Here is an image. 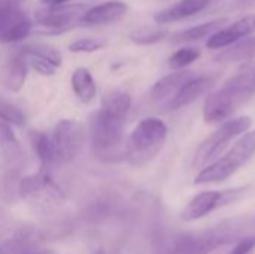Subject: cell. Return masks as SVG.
<instances>
[{
    "label": "cell",
    "mask_w": 255,
    "mask_h": 254,
    "mask_svg": "<svg viewBox=\"0 0 255 254\" xmlns=\"http://www.w3.org/2000/svg\"><path fill=\"white\" fill-rule=\"evenodd\" d=\"M167 126L163 120L148 117L140 120L126 142V160L131 166H143L163 148L167 139Z\"/></svg>",
    "instance_id": "cell-3"
},
{
    "label": "cell",
    "mask_w": 255,
    "mask_h": 254,
    "mask_svg": "<svg viewBox=\"0 0 255 254\" xmlns=\"http://www.w3.org/2000/svg\"><path fill=\"white\" fill-rule=\"evenodd\" d=\"M255 154V130H247L229 148V151L212 163L202 168L194 178V184H214L221 183L236 174Z\"/></svg>",
    "instance_id": "cell-4"
},
{
    "label": "cell",
    "mask_w": 255,
    "mask_h": 254,
    "mask_svg": "<svg viewBox=\"0 0 255 254\" xmlns=\"http://www.w3.org/2000/svg\"><path fill=\"white\" fill-rule=\"evenodd\" d=\"M227 21H229V18L223 16V18L211 19L208 22H203V24L190 27L187 30L178 31L172 36V43H184V42H193V40L203 39V37H209L217 30L223 28V25L227 24Z\"/></svg>",
    "instance_id": "cell-19"
},
{
    "label": "cell",
    "mask_w": 255,
    "mask_h": 254,
    "mask_svg": "<svg viewBox=\"0 0 255 254\" xmlns=\"http://www.w3.org/2000/svg\"><path fill=\"white\" fill-rule=\"evenodd\" d=\"M18 190H19L21 198L24 199L36 198L37 195H46L48 198L55 199V201H60L64 198L61 187L52 180V177L49 175V171H45V169H40L39 174L22 178Z\"/></svg>",
    "instance_id": "cell-10"
},
{
    "label": "cell",
    "mask_w": 255,
    "mask_h": 254,
    "mask_svg": "<svg viewBox=\"0 0 255 254\" xmlns=\"http://www.w3.org/2000/svg\"><path fill=\"white\" fill-rule=\"evenodd\" d=\"M30 144L33 147L34 154L40 162V169L49 171L51 168L57 166V157L54 151V145L51 141V135L45 132H31L30 133Z\"/></svg>",
    "instance_id": "cell-18"
},
{
    "label": "cell",
    "mask_w": 255,
    "mask_h": 254,
    "mask_svg": "<svg viewBox=\"0 0 255 254\" xmlns=\"http://www.w3.org/2000/svg\"><path fill=\"white\" fill-rule=\"evenodd\" d=\"M214 82L215 79L212 76H193L190 81L184 84V87L176 93V96L169 102L166 108L170 111H175V109H179L193 103L200 96L208 93L209 88L214 85Z\"/></svg>",
    "instance_id": "cell-12"
},
{
    "label": "cell",
    "mask_w": 255,
    "mask_h": 254,
    "mask_svg": "<svg viewBox=\"0 0 255 254\" xmlns=\"http://www.w3.org/2000/svg\"><path fill=\"white\" fill-rule=\"evenodd\" d=\"M27 78V60L19 52L10 57L0 70V81L9 91H19Z\"/></svg>",
    "instance_id": "cell-16"
},
{
    "label": "cell",
    "mask_w": 255,
    "mask_h": 254,
    "mask_svg": "<svg viewBox=\"0 0 255 254\" xmlns=\"http://www.w3.org/2000/svg\"><path fill=\"white\" fill-rule=\"evenodd\" d=\"M105 46V40L99 37H84L78 39L73 43L69 45V49L72 52H94Z\"/></svg>",
    "instance_id": "cell-28"
},
{
    "label": "cell",
    "mask_w": 255,
    "mask_h": 254,
    "mask_svg": "<svg viewBox=\"0 0 255 254\" xmlns=\"http://www.w3.org/2000/svg\"><path fill=\"white\" fill-rule=\"evenodd\" d=\"M253 58H255V37H245V40H238L215 57V60L221 63L250 61Z\"/></svg>",
    "instance_id": "cell-20"
},
{
    "label": "cell",
    "mask_w": 255,
    "mask_h": 254,
    "mask_svg": "<svg viewBox=\"0 0 255 254\" xmlns=\"http://www.w3.org/2000/svg\"><path fill=\"white\" fill-rule=\"evenodd\" d=\"M130 108H131V96L123 90H112L106 93L102 99V109H105L111 115L124 120L127 118Z\"/></svg>",
    "instance_id": "cell-21"
},
{
    "label": "cell",
    "mask_w": 255,
    "mask_h": 254,
    "mask_svg": "<svg viewBox=\"0 0 255 254\" xmlns=\"http://www.w3.org/2000/svg\"><path fill=\"white\" fill-rule=\"evenodd\" d=\"M22 4L24 0H0V31L15 19L25 15Z\"/></svg>",
    "instance_id": "cell-23"
},
{
    "label": "cell",
    "mask_w": 255,
    "mask_h": 254,
    "mask_svg": "<svg viewBox=\"0 0 255 254\" xmlns=\"http://www.w3.org/2000/svg\"><path fill=\"white\" fill-rule=\"evenodd\" d=\"M255 249V235H250L245 238H241L233 244V249L229 254H251Z\"/></svg>",
    "instance_id": "cell-30"
},
{
    "label": "cell",
    "mask_w": 255,
    "mask_h": 254,
    "mask_svg": "<svg viewBox=\"0 0 255 254\" xmlns=\"http://www.w3.org/2000/svg\"><path fill=\"white\" fill-rule=\"evenodd\" d=\"M215 0H179L178 3L172 4L170 7H166V9L160 10L158 13H155L154 19L160 25L181 21V19H185L188 16H193V15L205 10Z\"/></svg>",
    "instance_id": "cell-13"
},
{
    "label": "cell",
    "mask_w": 255,
    "mask_h": 254,
    "mask_svg": "<svg viewBox=\"0 0 255 254\" xmlns=\"http://www.w3.org/2000/svg\"><path fill=\"white\" fill-rule=\"evenodd\" d=\"M255 91V67L248 64L230 76L221 88L208 94L203 105V120L206 123H221L245 103Z\"/></svg>",
    "instance_id": "cell-1"
},
{
    "label": "cell",
    "mask_w": 255,
    "mask_h": 254,
    "mask_svg": "<svg viewBox=\"0 0 255 254\" xmlns=\"http://www.w3.org/2000/svg\"><path fill=\"white\" fill-rule=\"evenodd\" d=\"M124 118L111 115L105 109L94 111L88 118V136L94 157L103 163L126 160V144L123 139Z\"/></svg>",
    "instance_id": "cell-2"
},
{
    "label": "cell",
    "mask_w": 255,
    "mask_h": 254,
    "mask_svg": "<svg viewBox=\"0 0 255 254\" xmlns=\"http://www.w3.org/2000/svg\"><path fill=\"white\" fill-rule=\"evenodd\" d=\"M72 90L79 102L82 103H91L97 94V85L91 75V72L87 67H76L70 78Z\"/></svg>",
    "instance_id": "cell-17"
},
{
    "label": "cell",
    "mask_w": 255,
    "mask_h": 254,
    "mask_svg": "<svg viewBox=\"0 0 255 254\" xmlns=\"http://www.w3.org/2000/svg\"><path fill=\"white\" fill-rule=\"evenodd\" d=\"M85 138L87 133L81 121L69 118L60 120L51 133V141L58 165L75 160L84 148Z\"/></svg>",
    "instance_id": "cell-6"
},
{
    "label": "cell",
    "mask_w": 255,
    "mask_h": 254,
    "mask_svg": "<svg viewBox=\"0 0 255 254\" xmlns=\"http://www.w3.org/2000/svg\"><path fill=\"white\" fill-rule=\"evenodd\" d=\"M200 49L196 46H187V48H181L178 49L175 54H172L169 57V67L173 70H181L184 67H187L188 64H191L193 61H196L200 57Z\"/></svg>",
    "instance_id": "cell-25"
},
{
    "label": "cell",
    "mask_w": 255,
    "mask_h": 254,
    "mask_svg": "<svg viewBox=\"0 0 255 254\" xmlns=\"http://www.w3.org/2000/svg\"><path fill=\"white\" fill-rule=\"evenodd\" d=\"M21 254H55L54 252H51V250H39V252H22Z\"/></svg>",
    "instance_id": "cell-34"
},
{
    "label": "cell",
    "mask_w": 255,
    "mask_h": 254,
    "mask_svg": "<svg viewBox=\"0 0 255 254\" xmlns=\"http://www.w3.org/2000/svg\"><path fill=\"white\" fill-rule=\"evenodd\" d=\"M255 30V15H247L233 24L217 30L214 34L209 36L206 46L211 49H223L226 46H230L232 43L248 37Z\"/></svg>",
    "instance_id": "cell-9"
},
{
    "label": "cell",
    "mask_w": 255,
    "mask_h": 254,
    "mask_svg": "<svg viewBox=\"0 0 255 254\" xmlns=\"http://www.w3.org/2000/svg\"><path fill=\"white\" fill-rule=\"evenodd\" d=\"M24 55V54H22ZM27 63L40 75H54L57 72V69L60 67L58 64H55L54 61L43 58V57H37V55H24Z\"/></svg>",
    "instance_id": "cell-29"
},
{
    "label": "cell",
    "mask_w": 255,
    "mask_h": 254,
    "mask_svg": "<svg viewBox=\"0 0 255 254\" xmlns=\"http://www.w3.org/2000/svg\"><path fill=\"white\" fill-rule=\"evenodd\" d=\"M0 120L16 126V127H22L25 124V115L24 112L13 103L4 100L0 97Z\"/></svg>",
    "instance_id": "cell-27"
},
{
    "label": "cell",
    "mask_w": 255,
    "mask_h": 254,
    "mask_svg": "<svg viewBox=\"0 0 255 254\" xmlns=\"http://www.w3.org/2000/svg\"><path fill=\"white\" fill-rule=\"evenodd\" d=\"M167 34L169 31L164 27H143V28H137L131 31L130 39L139 45H152L167 37Z\"/></svg>",
    "instance_id": "cell-24"
},
{
    "label": "cell",
    "mask_w": 255,
    "mask_h": 254,
    "mask_svg": "<svg viewBox=\"0 0 255 254\" xmlns=\"http://www.w3.org/2000/svg\"><path fill=\"white\" fill-rule=\"evenodd\" d=\"M43 4H63V3H67L70 0H40Z\"/></svg>",
    "instance_id": "cell-33"
},
{
    "label": "cell",
    "mask_w": 255,
    "mask_h": 254,
    "mask_svg": "<svg viewBox=\"0 0 255 254\" xmlns=\"http://www.w3.org/2000/svg\"><path fill=\"white\" fill-rule=\"evenodd\" d=\"M33 21L24 15L10 22L4 30L0 31V43H15L28 37L33 31Z\"/></svg>",
    "instance_id": "cell-22"
},
{
    "label": "cell",
    "mask_w": 255,
    "mask_h": 254,
    "mask_svg": "<svg viewBox=\"0 0 255 254\" xmlns=\"http://www.w3.org/2000/svg\"><path fill=\"white\" fill-rule=\"evenodd\" d=\"M85 10V4L82 3L46 4L45 9L37 10L34 15L37 27L42 28L37 31L43 34L63 33L78 24Z\"/></svg>",
    "instance_id": "cell-8"
},
{
    "label": "cell",
    "mask_w": 255,
    "mask_h": 254,
    "mask_svg": "<svg viewBox=\"0 0 255 254\" xmlns=\"http://www.w3.org/2000/svg\"><path fill=\"white\" fill-rule=\"evenodd\" d=\"M193 76H194L193 72L182 70L181 69V70H176V72H173V73L161 78L151 88V97H152V100L166 103V106H167L169 102L176 96V93L184 87V84L187 81H190Z\"/></svg>",
    "instance_id": "cell-14"
},
{
    "label": "cell",
    "mask_w": 255,
    "mask_h": 254,
    "mask_svg": "<svg viewBox=\"0 0 255 254\" xmlns=\"http://www.w3.org/2000/svg\"><path fill=\"white\" fill-rule=\"evenodd\" d=\"M253 121L250 117H238L232 120H226L211 136H208L199 147L194 156L193 165L196 168H205L206 165L212 163L215 159L220 157V154L227 148V145L236 139L238 136L244 135L247 130H250Z\"/></svg>",
    "instance_id": "cell-5"
},
{
    "label": "cell",
    "mask_w": 255,
    "mask_h": 254,
    "mask_svg": "<svg viewBox=\"0 0 255 254\" xmlns=\"http://www.w3.org/2000/svg\"><path fill=\"white\" fill-rule=\"evenodd\" d=\"M247 187H236V189H230V190H206L202 192L199 195H196L182 210L181 213V219L184 222H194V220H200L203 217H206L208 214H211L212 211H215L217 208L230 205L239 199H242V196L247 193Z\"/></svg>",
    "instance_id": "cell-7"
},
{
    "label": "cell",
    "mask_w": 255,
    "mask_h": 254,
    "mask_svg": "<svg viewBox=\"0 0 255 254\" xmlns=\"http://www.w3.org/2000/svg\"><path fill=\"white\" fill-rule=\"evenodd\" d=\"M91 254H106V252H105L102 247H96V249L93 250V253Z\"/></svg>",
    "instance_id": "cell-35"
},
{
    "label": "cell",
    "mask_w": 255,
    "mask_h": 254,
    "mask_svg": "<svg viewBox=\"0 0 255 254\" xmlns=\"http://www.w3.org/2000/svg\"><path fill=\"white\" fill-rule=\"evenodd\" d=\"M253 6H255V0H233L235 9H247Z\"/></svg>",
    "instance_id": "cell-32"
},
{
    "label": "cell",
    "mask_w": 255,
    "mask_h": 254,
    "mask_svg": "<svg viewBox=\"0 0 255 254\" xmlns=\"http://www.w3.org/2000/svg\"><path fill=\"white\" fill-rule=\"evenodd\" d=\"M22 237H24V235L19 232V234H16V237H15L13 240L7 241V243H4V244H0V254H12L15 250L21 249V247L27 243V240L22 238Z\"/></svg>",
    "instance_id": "cell-31"
},
{
    "label": "cell",
    "mask_w": 255,
    "mask_h": 254,
    "mask_svg": "<svg viewBox=\"0 0 255 254\" xmlns=\"http://www.w3.org/2000/svg\"><path fill=\"white\" fill-rule=\"evenodd\" d=\"M0 150L12 169H21L25 162L24 150L12 129V124L0 120Z\"/></svg>",
    "instance_id": "cell-15"
},
{
    "label": "cell",
    "mask_w": 255,
    "mask_h": 254,
    "mask_svg": "<svg viewBox=\"0 0 255 254\" xmlns=\"http://www.w3.org/2000/svg\"><path fill=\"white\" fill-rule=\"evenodd\" d=\"M128 6L121 0H109L87 9L79 22L84 25H103L118 21L127 13Z\"/></svg>",
    "instance_id": "cell-11"
},
{
    "label": "cell",
    "mask_w": 255,
    "mask_h": 254,
    "mask_svg": "<svg viewBox=\"0 0 255 254\" xmlns=\"http://www.w3.org/2000/svg\"><path fill=\"white\" fill-rule=\"evenodd\" d=\"M19 52L24 54V55L43 57V58H48V60L54 61L55 64L61 66V54L54 46L46 45V43H28V45L22 46Z\"/></svg>",
    "instance_id": "cell-26"
}]
</instances>
